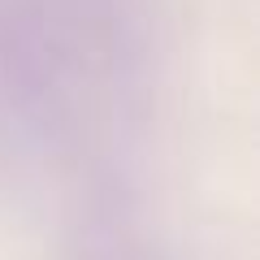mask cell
I'll return each instance as SVG.
<instances>
[{
  "label": "cell",
  "mask_w": 260,
  "mask_h": 260,
  "mask_svg": "<svg viewBox=\"0 0 260 260\" xmlns=\"http://www.w3.org/2000/svg\"><path fill=\"white\" fill-rule=\"evenodd\" d=\"M160 74V0H0V191L61 230L143 204Z\"/></svg>",
  "instance_id": "1"
},
{
  "label": "cell",
  "mask_w": 260,
  "mask_h": 260,
  "mask_svg": "<svg viewBox=\"0 0 260 260\" xmlns=\"http://www.w3.org/2000/svg\"><path fill=\"white\" fill-rule=\"evenodd\" d=\"M61 260H178L152 225L148 204H126L83 217L61 230Z\"/></svg>",
  "instance_id": "2"
}]
</instances>
